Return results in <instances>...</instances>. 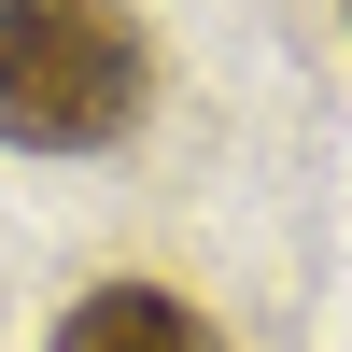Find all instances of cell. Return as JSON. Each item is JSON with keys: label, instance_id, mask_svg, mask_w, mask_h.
<instances>
[{"label": "cell", "instance_id": "2", "mask_svg": "<svg viewBox=\"0 0 352 352\" xmlns=\"http://www.w3.org/2000/svg\"><path fill=\"white\" fill-rule=\"evenodd\" d=\"M43 352H226V338L197 324L184 296H155V282H99V296L56 310V338H43Z\"/></svg>", "mask_w": 352, "mask_h": 352}, {"label": "cell", "instance_id": "1", "mask_svg": "<svg viewBox=\"0 0 352 352\" xmlns=\"http://www.w3.org/2000/svg\"><path fill=\"white\" fill-rule=\"evenodd\" d=\"M155 99V43L127 0H0V141L99 155Z\"/></svg>", "mask_w": 352, "mask_h": 352}]
</instances>
